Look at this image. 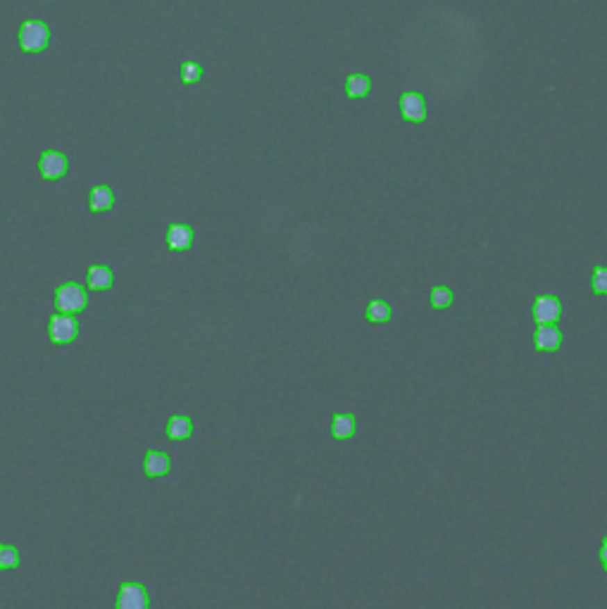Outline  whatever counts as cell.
Here are the masks:
<instances>
[{
  "instance_id": "cell-1",
  "label": "cell",
  "mask_w": 607,
  "mask_h": 609,
  "mask_svg": "<svg viewBox=\"0 0 607 609\" xmlns=\"http://www.w3.org/2000/svg\"><path fill=\"white\" fill-rule=\"evenodd\" d=\"M50 43V29L41 19H26L19 26V48L24 53H41Z\"/></svg>"
},
{
  "instance_id": "cell-2",
  "label": "cell",
  "mask_w": 607,
  "mask_h": 609,
  "mask_svg": "<svg viewBox=\"0 0 607 609\" xmlns=\"http://www.w3.org/2000/svg\"><path fill=\"white\" fill-rule=\"evenodd\" d=\"M55 305L65 315H74V312H81L88 305V295L79 283H63L55 290Z\"/></svg>"
},
{
  "instance_id": "cell-3",
  "label": "cell",
  "mask_w": 607,
  "mask_h": 609,
  "mask_svg": "<svg viewBox=\"0 0 607 609\" xmlns=\"http://www.w3.org/2000/svg\"><path fill=\"white\" fill-rule=\"evenodd\" d=\"M79 333V322L72 315H55L50 319V340L53 343H69V340L76 338Z\"/></svg>"
},
{
  "instance_id": "cell-4",
  "label": "cell",
  "mask_w": 607,
  "mask_h": 609,
  "mask_svg": "<svg viewBox=\"0 0 607 609\" xmlns=\"http://www.w3.org/2000/svg\"><path fill=\"white\" fill-rule=\"evenodd\" d=\"M67 167H69V162H67L65 155L58 153V150H46V153L41 155V160H38L41 176L48 178V181H53V178H63L67 174Z\"/></svg>"
},
{
  "instance_id": "cell-5",
  "label": "cell",
  "mask_w": 607,
  "mask_h": 609,
  "mask_svg": "<svg viewBox=\"0 0 607 609\" xmlns=\"http://www.w3.org/2000/svg\"><path fill=\"white\" fill-rule=\"evenodd\" d=\"M117 609H148V593L141 583H124L119 588Z\"/></svg>"
},
{
  "instance_id": "cell-6",
  "label": "cell",
  "mask_w": 607,
  "mask_h": 609,
  "mask_svg": "<svg viewBox=\"0 0 607 609\" xmlns=\"http://www.w3.org/2000/svg\"><path fill=\"white\" fill-rule=\"evenodd\" d=\"M400 115L405 122H424L426 119V103L417 91H408L400 96Z\"/></svg>"
},
{
  "instance_id": "cell-7",
  "label": "cell",
  "mask_w": 607,
  "mask_h": 609,
  "mask_svg": "<svg viewBox=\"0 0 607 609\" xmlns=\"http://www.w3.org/2000/svg\"><path fill=\"white\" fill-rule=\"evenodd\" d=\"M193 243V228L186 224H172L167 228V248L174 253H183Z\"/></svg>"
},
{
  "instance_id": "cell-8",
  "label": "cell",
  "mask_w": 607,
  "mask_h": 609,
  "mask_svg": "<svg viewBox=\"0 0 607 609\" xmlns=\"http://www.w3.org/2000/svg\"><path fill=\"white\" fill-rule=\"evenodd\" d=\"M560 317V303L555 298H538L533 305V319L538 324H555Z\"/></svg>"
},
{
  "instance_id": "cell-9",
  "label": "cell",
  "mask_w": 607,
  "mask_h": 609,
  "mask_svg": "<svg viewBox=\"0 0 607 609\" xmlns=\"http://www.w3.org/2000/svg\"><path fill=\"white\" fill-rule=\"evenodd\" d=\"M115 205V193L110 186H96L88 195V208L93 212H108Z\"/></svg>"
},
{
  "instance_id": "cell-10",
  "label": "cell",
  "mask_w": 607,
  "mask_h": 609,
  "mask_svg": "<svg viewBox=\"0 0 607 609\" xmlns=\"http://www.w3.org/2000/svg\"><path fill=\"white\" fill-rule=\"evenodd\" d=\"M115 276L113 272H110V267L105 265H96L88 269V286H91L93 290H108L110 286H113Z\"/></svg>"
},
{
  "instance_id": "cell-11",
  "label": "cell",
  "mask_w": 607,
  "mask_h": 609,
  "mask_svg": "<svg viewBox=\"0 0 607 609\" xmlns=\"http://www.w3.org/2000/svg\"><path fill=\"white\" fill-rule=\"evenodd\" d=\"M369 88H372V81L367 74H350L348 79H345V93L353 100L365 98L367 93H369Z\"/></svg>"
},
{
  "instance_id": "cell-12",
  "label": "cell",
  "mask_w": 607,
  "mask_h": 609,
  "mask_svg": "<svg viewBox=\"0 0 607 609\" xmlns=\"http://www.w3.org/2000/svg\"><path fill=\"white\" fill-rule=\"evenodd\" d=\"M560 340H562V336H560V331L553 326V324H541V328H538V333H536V345H538V348H541V350H555L560 345Z\"/></svg>"
},
{
  "instance_id": "cell-13",
  "label": "cell",
  "mask_w": 607,
  "mask_h": 609,
  "mask_svg": "<svg viewBox=\"0 0 607 609\" xmlns=\"http://www.w3.org/2000/svg\"><path fill=\"white\" fill-rule=\"evenodd\" d=\"M169 472V457L163 452H148L146 455V474L148 476H165Z\"/></svg>"
},
{
  "instance_id": "cell-14",
  "label": "cell",
  "mask_w": 607,
  "mask_h": 609,
  "mask_svg": "<svg viewBox=\"0 0 607 609\" xmlns=\"http://www.w3.org/2000/svg\"><path fill=\"white\" fill-rule=\"evenodd\" d=\"M191 431H193V424L191 419L186 417H172L169 424H167V435H169V438H176V440L188 438Z\"/></svg>"
},
{
  "instance_id": "cell-15",
  "label": "cell",
  "mask_w": 607,
  "mask_h": 609,
  "mask_svg": "<svg viewBox=\"0 0 607 609\" xmlns=\"http://www.w3.org/2000/svg\"><path fill=\"white\" fill-rule=\"evenodd\" d=\"M353 433H355V417L353 415L333 417V435H336V438H350Z\"/></svg>"
},
{
  "instance_id": "cell-16",
  "label": "cell",
  "mask_w": 607,
  "mask_h": 609,
  "mask_svg": "<svg viewBox=\"0 0 607 609\" xmlns=\"http://www.w3.org/2000/svg\"><path fill=\"white\" fill-rule=\"evenodd\" d=\"M388 317H391V310H388V305L381 303V300H372V303L367 305V319L369 322H386Z\"/></svg>"
},
{
  "instance_id": "cell-17",
  "label": "cell",
  "mask_w": 607,
  "mask_h": 609,
  "mask_svg": "<svg viewBox=\"0 0 607 609\" xmlns=\"http://www.w3.org/2000/svg\"><path fill=\"white\" fill-rule=\"evenodd\" d=\"M19 564V552L15 545H0V569H13Z\"/></svg>"
},
{
  "instance_id": "cell-18",
  "label": "cell",
  "mask_w": 607,
  "mask_h": 609,
  "mask_svg": "<svg viewBox=\"0 0 607 609\" xmlns=\"http://www.w3.org/2000/svg\"><path fill=\"white\" fill-rule=\"evenodd\" d=\"M203 76V67L198 62H183L181 65V81L183 83H196Z\"/></svg>"
},
{
  "instance_id": "cell-19",
  "label": "cell",
  "mask_w": 607,
  "mask_h": 609,
  "mask_svg": "<svg viewBox=\"0 0 607 609\" xmlns=\"http://www.w3.org/2000/svg\"><path fill=\"white\" fill-rule=\"evenodd\" d=\"M450 303H453V293H450L448 288H443V286L433 288V293H431V305L433 307H448Z\"/></svg>"
},
{
  "instance_id": "cell-20",
  "label": "cell",
  "mask_w": 607,
  "mask_h": 609,
  "mask_svg": "<svg viewBox=\"0 0 607 609\" xmlns=\"http://www.w3.org/2000/svg\"><path fill=\"white\" fill-rule=\"evenodd\" d=\"M593 290L595 293H607V267H598V269H595Z\"/></svg>"
},
{
  "instance_id": "cell-21",
  "label": "cell",
  "mask_w": 607,
  "mask_h": 609,
  "mask_svg": "<svg viewBox=\"0 0 607 609\" xmlns=\"http://www.w3.org/2000/svg\"><path fill=\"white\" fill-rule=\"evenodd\" d=\"M603 564H605V569H607V540H605V545H603Z\"/></svg>"
}]
</instances>
